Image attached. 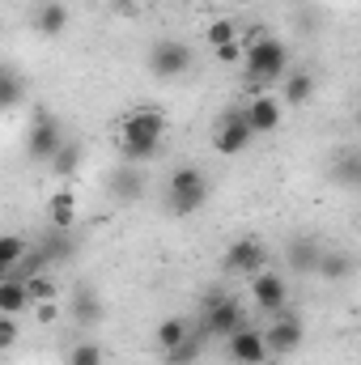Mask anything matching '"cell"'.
Masks as SVG:
<instances>
[{"mask_svg":"<svg viewBox=\"0 0 361 365\" xmlns=\"http://www.w3.org/2000/svg\"><path fill=\"white\" fill-rule=\"evenodd\" d=\"M162 136H166V115L158 106H136L119 123V158L128 166L153 162L162 153Z\"/></svg>","mask_w":361,"mask_h":365,"instance_id":"6da1fadb","label":"cell"},{"mask_svg":"<svg viewBox=\"0 0 361 365\" xmlns=\"http://www.w3.org/2000/svg\"><path fill=\"white\" fill-rule=\"evenodd\" d=\"M243 60H247V86H251V93H268V86H276L289 73V51H285L280 38H264V34L251 38Z\"/></svg>","mask_w":361,"mask_h":365,"instance_id":"7a4b0ae2","label":"cell"},{"mask_svg":"<svg viewBox=\"0 0 361 365\" xmlns=\"http://www.w3.org/2000/svg\"><path fill=\"white\" fill-rule=\"evenodd\" d=\"M208 191L213 187H208V175L200 166H179L166 179V204H171L175 217H191V212H200L208 204Z\"/></svg>","mask_w":361,"mask_h":365,"instance_id":"3957f363","label":"cell"},{"mask_svg":"<svg viewBox=\"0 0 361 365\" xmlns=\"http://www.w3.org/2000/svg\"><path fill=\"white\" fill-rule=\"evenodd\" d=\"M64 145V128L51 110H34L30 119V132H26V153L30 162H51V153Z\"/></svg>","mask_w":361,"mask_h":365,"instance_id":"277c9868","label":"cell"},{"mask_svg":"<svg viewBox=\"0 0 361 365\" xmlns=\"http://www.w3.org/2000/svg\"><path fill=\"white\" fill-rule=\"evenodd\" d=\"M191 68V47L179 43V38H162V43H153V51H149V73L158 77V81H175Z\"/></svg>","mask_w":361,"mask_h":365,"instance_id":"5b68a950","label":"cell"},{"mask_svg":"<svg viewBox=\"0 0 361 365\" xmlns=\"http://www.w3.org/2000/svg\"><path fill=\"white\" fill-rule=\"evenodd\" d=\"M221 268L234 276H255L268 268V247L260 242V238H238V242H230L225 247V255H221Z\"/></svg>","mask_w":361,"mask_h":365,"instance_id":"8992f818","label":"cell"},{"mask_svg":"<svg viewBox=\"0 0 361 365\" xmlns=\"http://www.w3.org/2000/svg\"><path fill=\"white\" fill-rule=\"evenodd\" d=\"M302 340H306V323H302L298 314H280V319H272V327L264 331L268 357H289V353H298Z\"/></svg>","mask_w":361,"mask_h":365,"instance_id":"52a82bcc","label":"cell"},{"mask_svg":"<svg viewBox=\"0 0 361 365\" xmlns=\"http://www.w3.org/2000/svg\"><path fill=\"white\" fill-rule=\"evenodd\" d=\"M251 140H255V132L247 128V119H243V106L225 110V115H221V128H217V136H213L217 153H225V158H238V153H243Z\"/></svg>","mask_w":361,"mask_h":365,"instance_id":"ba28073f","label":"cell"},{"mask_svg":"<svg viewBox=\"0 0 361 365\" xmlns=\"http://www.w3.org/2000/svg\"><path fill=\"white\" fill-rule=\"evenodd\" d=\"M225 353L234 365H264L268 361V344H264V331L255 327H238L225 336Z\"/></svg>","mask_w":361,"mask_h":365,"instance_id":"9c48e42d","label":"cell"},{"mask_svg":"<svg viewBox=\"0 0 361 365\" xmlns=\"http://www.w3.org/2000/svg\"><path fill=\"white\" fill-rule=\"evenodd\" d=\"M238 327H247V314H243V306L234 302V297H213L208 302V314H204V331L208 336H230V331H238Z\"/></svg>","mask_w":361,"mask_h":365,"instance_id":"30bf717a","label":"cell"},{"mask_svg":"<svg viewBox=\"0 0 361 365\" xmlns=\"http://www.w3.org/2000/svg\"><path fill=\"white\" fill-rule=\"evenodd\" d=\"M243 119H247V128H251L255 136H264V132H276V128H280L285 106H280V98H272V93H251V102L243 106Z\"/></svg>","mask_w":361,"mask_h":365,"instance_id":"8fae6325","label":"cell"},{"mask_svg":"<svg viewBox=\"0 0 361 365\" xmlns=\"http://www.w3.org/2000/svg\"><path fill=\"white\" fill-rule=\"evenodd\" d=\"M251 297H255V306L264 310V314H280L285 310V297H289V289H285V276L276 272H255L251 276Z\"/></svg>","mask_w":361,"mask_h":365,"instance_id":"7c38bea8","label":"cell"},{"mask_svg":"<svg viewBox=\"0 0 361 365\" xmlns=\"http://www.w3.org/2000/svg\"><path fill=\"white\" fill-rule=\"evenodd\" d=\"M276 86H280V106H306L310 93H315V77L302 73V68H293V73H285Z\"/></svg>","mask_w":361,"mask_h":365,"instance_id":"4fadbf2b","label":"cell"},{"mask_svg":"<svg viewBox=\"0 0 361 365\" xmlns=\"http://www.w3.org/2000/svg\"><path fill=\"white\" fill-rule=\"evenodd\" d=\"M34 30H39L43 38H60V34L68 30V4H60V0L39 4V13H34Z\"/></svg>","mask_w":361,"mask_h":365,"instance_id":"5bb4252c","label":"cell"},{"mask_svg":"<svg viewBox=\"0 0 361 365\" xmlns=\"http://www.w3.org/2000/svg\"><path fill=\"white\" fill-rule=\"evenodd\" d=\"M21 102H26V77L13 64H0V115L17 110Z\"/></svg>","mask_w":361,"mask_h":365,"instance_id":"9a60e30c","label":"cell"},{"mask_svg":"<svg viewBox=\"0 0 361 365\" xmlns=\"http://www.w3.org/2000/svg\"><path fill=\"white\" fill-rule=\"evenodd\" d=\"M47 217H51L56 230H68V225L77 221V195H73V187H60V191L47 200Z\"/></svg>","mask_w":361,"mask_h":365,"instance_id":"2e32d148","label":"cell"},{"mask_svg":"<svg viewBox=\"0 0 361 365\" xmlns=\"http://www.w3.org/2000/svg\"><path fill=\"white\" fill-rule=\"evenodd\" d=\"M30 306H34V302H30V293H26V284H21V280H0V314L21 319Z\"/></svg>","mask_w":361,"mask_h":365,"instance_id":"e0dca14e","label":"cell"},{"mask_svg":"<svg viewBox=\"0 0 361 365\" xmlns=\"http://www.w3.org/2000/svg\"><path fill=\"white\" fill-rule=\"evenodd\" d=\"M315 272L323 276L327 284H340V280H349V276H353V259H349L345 251H319Z\"/></svg>","mask_w":361,"mask_h":365,"instance_id":"ac0fdd59","label":"cell"},{"mask_svg":"<svg viewBox=\"0 0 361 365\" xmlns=\"http://www.w3.org/2000/svg\"><path fill=\"white\" fill-rule=\"evenodd\" d=\"M73 319H77L81 327L102 323V297H98L93 289H81V293H77V302H73Z\"/></svg>","mask_w":361,"mask_h":365,"instance_id":"d6986e66","label":"cell"},{"mask_svg":"<svg viewBox=\"0 0 361 365\" xmlns=\"http://www.w3.org/2000/svg\"><path fill=\"white\" fill-rule=\"evenodd\" d=\"M26 251H30V247H26V238H21V234H0V280H9L13 264H17Z\"/></svg>","mask_w":361,"mask_h":365,"instance_id":"ffe728a7","label":"cell"},{"mask_svg":"<svg viewBox=\"0 0 361 365\" xmlns=\"http://www.w3.org/2000/svg\"><path fill=\"white\" fill-rule=\"evenodd\" d=\"M47 166H51L60 179H73V175H77V166H81V153H77V145H68V140H64V145L51 153V162H47Z\"/></svg>","mask_w":361,"mask_h":365,"instance_id":"44dd1931","label":"cell"},{"mask_svg":"<svg viewBox=\"0 0 361 365\" xmlns=\"http://www.w3.org/2000/svg\"><path fill=\"white\" fill-rule=\"evenodd\" d=\"M238 38V26H234V17H217V21H208V30H204V43L217 51V47H225V43H234Z\"/></svg>","mask_w":361,"mask_h":365,"instance_id":"7402d4cb","label":"cell"},{"mask_svg":"<svg viewBox=\"0 0 361 365\" xmlns=\"http://www.w3.org/2000/svg\"><path fill=\"white\" fill-rule=\"evenodd\" d=\"M187 336H191V331H187L183 319H162V323H158V349H162V353H171V349L183 344Z\"/></svg>","mask_w":361,"mask_h":365,"instance_id":"603a6c76","label":"cell"},{"mask_svg":"<svg viewBox=\"0 0 361 365\" xmlns=\"http://www.w3.org/2000/svg\"><path fill=\"white\" fill-rule=\"evenodd\" d=\"M26 293H30V302H56V297H60V284L47 272H34L26 280Z\"/></svg>","mask_w":361,"mask_h":365,"instance_id":"cb8c5ba5","label":"cell"},{"mask_svg":"<svg viewBox=\"0 0 361 365\" xmlns=\"http://www.w3.org/2000/svg\"><path fill=\"white\" fill-rule=\"evenodd\" d=\"M289 264H293L298 272H315V264H319V247H315V242H306V238H302V242H293V247H289Z\"/></svg>","mask_w":361,"mask_h":365,"instance_id":"d4e9b609","label":"cell"},{"mask_svg":"<svg viewBox=\"0 0 361 365\" xmlns=\"http://www.w3.org/2000/svg\"><path fill=\"white\" fill-rule=\"evenodd\" d=\"M195 361H200V340L195 336H187L183 344H175L166 353V365H195Z\"/></svg>","mask_w":361,"mask_h":365,"instance_id":"484cf974","label":"cell"},{"mask_svg":"<svg viewBox=\"0 0 361 365\" xmlns=\"http://www.w3.org/2000/svg\"><path fill=\"white\" fill-rule=\"evenodd\" d=\"M68 365H102V349H98L93 340H81V344H73Z\"/></svg>","mask_w":361,"mask_h":365,"instance_id":"4316f807","label":"cell"},{"mask_svg":"<svg viewBox=\"0 0 361 365\" xmlns=\"http://www.w3.org/2000/svg\"><path fill=\"white\" fill-rule=\"evenodd\" d=\"M30 314H34V323H39V327H51V323L60 319V302H34V306H30Z\"/></svg>","mask_w":361,"mask_h":365,"instance_id":"83f0119b","label":"cell"},{"mask_svg":"<svg viewBox=\"0 0 361 365\" xmlns=\"http://www.w3.org/2000/svg\"><path fill=\"white\" fill-rule=\"evenodd\" d=\"M243 51H247V43H243V38H234V43L217 47L213 56H217V64H238V60H243Z\"/></svg>","mask_w":361,"mask_h":365,"instance_id":"f1b7e54d","label":"cell"},{"mask_svg":"<svg viewBox=\"0 0 361 365\" xmlns=\"http://www.w3.org/2000/svg\"><path fill=\"white\" fill-rule=\"evenodd\" d=\"M357 179H361L357 158H349V162H340V166H336V182H340V187H357Z\"/></svg>","mask_w":361,"mask_h":365,"instance_id":"f546056e","label":"cell"},{"mask_svg":"<svg viewBox=\"0 0 361 365\" xmlns=\"http://www.w3.org/2000/svg\"><path fill=\"white\" fill-rule=\"evenodd\" d=\"M13 344H17V319L0 314V353H9Z\"/></svg>","mask_w":361,"mask_h":365,"instance_id":"4dcf8cb0","label":"cell"},{"mask_svg":"<svg viewBox=\"0 0 361 365\" xmlns=\"http://www.w3.org/2000/svg\"><path fill=\"white\" fill-rule=\"evenodd\" d=\"M115 191H119V195H128V200H132V195H141V175H132V170H128V175H119V179H115Z\"/></svg>","mask_w":361,"mask_h":365,"instance_id":"1f68e13d","label":"cell"}]
</instances>
